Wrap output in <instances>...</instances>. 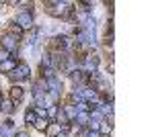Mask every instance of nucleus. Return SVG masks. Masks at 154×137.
Segmentation results:
<instances>
[{
    "mask_svg": "<svg viewBox=\"0 0 154 137\" xmlns=\"http://www.w3.org/2000/svg\"><path fill=\"white\" fill-rule=\"evenodd\" d=\"M49 125V119H37L35 123H33V127H35L37 131H45Z\"/></svg>",
    "mask_w": 154,
    "mask_h": 137,
    "instance_id": "nucleus-12",
    "label": "nucleus"
},
{
    "mask_svg": "<svg viewBox=\"0 0 154 137\" xmlns=\"http://www.w3.org/2000/svg\"><path fill=\"white\" fill-rule=\"evenodd\" d=\"M56 137H66V135H62V133H58V135H56Z\"/></svg>",
    "mask_w": 154,
    "mask_h": 137,
    "instance_id": "nucleus-21",
    "label": "nucleus"
},
{
    "mask_svg": "<svg viewBox=\"0 0 154 137\" xmlns=\"http://www.w3.org/2000/svg\"><path fill=\"white\" fill-rule=\"evenodd\" d=\"M45 131H48L49 135H54V133H60V125H58V123H54V125H48V129H45Z\"/></svg>",
    "mask_w": 154,
    "mask_h": 137,
    "instance_id": "nucleus-15",
    "label": "nucleus"
},
{
    "mask_svg": "<svg viewBox=\"0 0 154 137\" xmlns=\"http://www.w3.org/2000/svg\"><path fill=\"white\" fill-rule=\"evenodd\" d=\"M0 137H11V133H8V129L0 127Z\"/></svg>",
    "mask_w": 154,
    "mask_h": 137,
    "instance_id": "nucleus-19",
    "label": "nucleus"
},
{
    "mask_svg": "<svg viewBox=\"0 0 154 137\" xmlns=\"http://www.w3.org/2000/svg\"><path fill=\"white\" fill-rule=\"evenodd\" d=\"M8 57H11V53H8V51H4V49L0 47V64H2V61H6Z\"/></svg>",
    "mask_w": 154,
    "mask_h": 137,
    "instance_id": "nucleus-17",
    "label": "nucleus"
},
{
    "mask_svg": "<svg viewBox=\"0 0 154 137\" xmlns=\"http://www.w3.org/2000/svg\"><path fill=\"white\" fill-rule=\"evenodd\" d=\"M70 129H72L70 123H64V125H60V133H62V135H68V133H70Z\"/></svg>",
    "mask_w": 154,
    "mask_h": 137,
    "instance_id": "nucleus-16",
    "label": "nucleus"
},
{
    "mask_svg": "<svg viewBox=\"0 0 154 137\" xmlns=\"http://www.w3.org/2000/svg\"><path fill=\"white\" fill-rule=\"evenodd\" d=\"M8 33H11V35H14V37H19V39H21V35H23V29H21V27H19L17 23H11V31H8Z\"/></svg>",
    "mask_w": 154,
    "mask_h": 137,
    "instance_id": "nucleus-14",
    "label": "nucleus"
},
{
    "mask_svg": "<svg viewBox=\"0 0 154 137\" xmlns=\"http://www.w3.org/2000/svg\"><path fill=\"white\" fill-rule=\"evenodd\" d=\"M0 111L2 113H12L14 111V103L12 100H0Z\"/></svg>",
    "mask_w": 154,
    "mask_h": 137,
    "instance_id": "nucleus-9",
    "label": "nucleus"
},
{
    "mask_svg": "<svg viewBox=\"0 0 154 137\" xmlns=\"http://www.w3.org/2000/svg\"><path fill=\"white\" fill-rule=\"evenodd\" d=\"M45 6L51 16H66V12L70 10V2H45Z\"/></svg>",
    "mask_w": 154,
    "mask_h": 137,
    "instance_id": "nucleus-2",
    "label": "nucleus"
},
{
    "mask_svg": "<svg viewBox=\"0 0 154 137\" xmlns=\"http://www.w3.org/2000/svg\"><path fill=\"white\" fill-rule=\"evenodd\" d=\"M0 100H2V94H0Z\"/></svg>",
    "mask_w": 154,
    "mask_h": 137,
    "instance_id": "nucleus-22",
    "label": "nucleus"
},
{
    "mask_svg": "<svg viewBox=\"0 0 154 137\" xmlns=\"http://www.w3.org/2000/svg\"><path fill=\"white\" fill-rule=\"evenodd\" d=\"M45 80V86H48V92L51 94V98H58L60 90H62V82H60L58 76H49V78H43Z\"/></svg>",
    "mask_w": 154,
    "mask_h": 137,
    "instance_id": "nucleus-4",
    "label": "nucleus"
},
{
    "mask_svg": "<svg viewBox=\"0 0 154 137\" xmlns=\"http://www.w3.org/2000/svg\"><path fill=\"white\" fill-rule=\"evenodd\" d=\"M62 109H64V113H66V117H68V121H70V123H74L76 115L80 113V109H78L76 104H66V106H62Z\"/></svg>",
    "mask_w": 154,
    "mask_h": 137,
    "instance_id": "nucleus-6",
    "label": "nucleus"
},
{
    "mask_svg": "<svg viewBox=\"0 0 154 137\" xmlns=\"http://www.w3.org/2000/svg\"><path fill=\"white\" fill-rule=\"evenodd\" d=\"M0 43H2V49H4V51H8V53L12 51V53H14V51H17V47H19V37L6 33V35H2Z\"/></svg>",
    "mask_w": 154,
    "mask_h": 137,
    "instance_id": "nucleus-3",
    "label": "nucleus"
},
{
    "mask_svg": "<svg viewBox=\"0 0 154 137\" xmlns=\"http://www.w3.org/2000/svg\"><path fill=\"white\" fill-rule=\"evenodd\" d=\"M35 121H37V115H35V111H33V109H27V111H25V123L33 125Z\"/></svg>",
    "mask_w": 154,
    "mask_h": 137,
    "instance_id": "nucleus-11",
    "label": "nucleus"
},
{
    "mask_svg": "<svg viewBox=\"0 0 154 137\" xmlns=\"http://www.w3.org/2000/svg\"><path fill=\"white\" fill-rule=\"evenodd\" d=\"M0 6H2V2H0Z\"/></svg>",
    "mask_w": 154,
    "mask_h": 137,
    "instance_id": "nucleus-23",
    "label": "nucleus"
},
{
    "mask_svg": "<svg viewBox=\"0 0 154 137\" xmlns=\"http://www.w3.org/2000/svg\"><path fill=\"white\" fill-rule=\"evenodd\" d=\"M88 119H91V117H88V113H78L74 121H76L80 127H86V125H88Z\"/></svg>",
    "mask_w": 154,
    "mask_h": 137,
    "instance_id": "nucleus-10",
    "label": "nucleus"
},
{
    "mask_svg": "<svg viewBox=\"0 0 154 137\" xmlns=\"http://www.w3.org/2000/svg\"><path fill=\"white\" fill-rule=\"evenodd\" d=\"M23 96H25V90L21 88V86H12V88H11V98H12V103H14V104L21 103Z\"/></svg>",
    "mask_w": 154,
    "mask_h": 137,
    "instance_id": "nucleus-8",
    "label": "nucleus"
},
{
    "mask_svg": "<svg viewBox=\"0 0 154 137\" xmlns=\"http://www.w3.org/2000/svg\"><path fill=\"white\" fill-rule=\"evenodd\" d=\"M111 129H113V125H111V123H107V121H103V125L99 127V133H101V135H109V133H111Z\"/></svg>",
    "mask_w": 154,
    "mask_h": 137,
    "instance_id": "nucleus-13",
    "label": "nucleus"
},
{
    "mask_svg": "<svg viewBox=\"0 0 154 137\" xmlns=\"http://www.w3.org/2000/svg\"><path fill=\"white\" fill-rule=\"evenodd\" d=\"M17 137H31L29 133H25V131H21V133H17Z\"/></svg>",
    "mask_w": 154,
    "mask_h": 137,
    "instance_id": "nucleus-20",
    "label": "nucleus"
},
{
    "mask_svg": "<svg viewBox=\"0 0 154 137\" xmlns=\"http://www.w3.org/2000/svg\"><path fill=\"white\" fill-rule=\"evenodd\" d=\"M6 76L11 78V82H23L31 76V68L27 64H17V68L12 70V72H8Z\"/></svg>",
    "mask_w": 154,
    "mask_h": 137,
    "instance_id": "nucleus-1",
    "label": "nucleus"
},
{
    "mask_svg": "<svg viewBox=\"0 0 154 137\" xmlns=\"http://www.w3.org/2000/svg\"><path fill=\"white\" fill-rule=\"evenodd\" d=\"M14 23L19 25L21 29H33V12H19L17 14V19H14Z\"/></svg>",
    "mask_w": 154,
    "mask_h": 137,
    "instance_id": "nucleus-5",
    "label": "nucleus"
},
{
    "mask_svg": "<svg viewBox=\"0 0 154 137\" xmlns=\"http://www.w3.org/2000/svg\"><path fill=\"white\" fill-rule=\"evenodd\" d=\"M12 127H14V121L12 119H6L4 121V129H12Z\"/></svg>",
    "mask_w": 154,
    "mask_h": 137,
    "instance_id": "nucleus-18",
    "label": "nucleus"
},
{
    "mask_svg": "<svg viewBox=\"0 0 154 137\" xmlns=\"http://www.w3.org/2000/svg\"><path fill=\"white\" fill-rule=\"evenodd\" d=\"M17 64H19V61H17L14 57H8L6 61H2V64H0V72H4V74H8V72H12V70L17 68Z\"/></svg>",
    "mask_w": 154,
    "mask_h": 137,
    "instance_id": "nucleus-7",
    "label": "nucleus"
}]
</instances>
